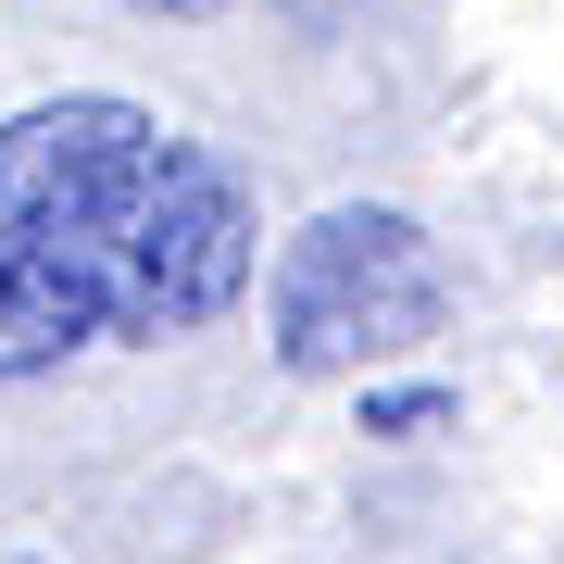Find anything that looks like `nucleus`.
<instances>
[{"mask_svg":"<svg viewBox=\"0 0 564 564\" xmlns=\"http://www.w3.org/2000/svg\"><path fill=\"white\" fill-rule=\"evenodd\" d=\"M440 302H452L440 239L402 202H326L263 263V339L289 377H364V364L414 351L440 326Z\"/></svg>","mask_w":564,"mask_h":564,"instance_id":"2","label":"nucleus"},{"mask_svg":"<svg viewBox=\"0 0 564 564\" xmlns=\"http://www.w3.org/2000/svg\"><path fill=\"white\" fill-rule=\"evenodd\" d=\"M452 426V389H364V440H426Z\"/></svg>","mask_w":564,"mask_h":564,"instance_id":"3","label":"nucleus"},{"mask_svg":"<svg viewBox=\"0 0 564 564\" xmlns=\"http://www.w3.org/2000/svg\"><path fill=\"white\" fill-rule=\"evenodd\" d=\"M251 263V188L214 139L113 88L0 113V389L88 339H202Z\"/></svg>","mask_w":564,"mask_h":564,"instance_id":"1","label":"nucleus"},{"mask_svg":"<svg viewBox=\"0 0 564 564\" xmlns=\"http://www.w3.org/2000/svg\"><path fill=\"white\" fill-rule=\"evenodd\" d=\"M302 13H339V0H302Z\"/></svg>","mask_w":564,"mask_h":564,"instance_id":"5","label":"nucleus"},{"mask_svg":"<svg viewBox=\"0 0 564 564\" xmlns=\"http://www.w3.org/2000/svg\"><path fill=\"white\" fill-rule=\"evenodd\" d=\"M139 13H176V25H188V13H226V0H139Z\"/></svg>","mask_w":564,"mask_h":564,"instance_id":"4","label":"nucleus"}]
</instances>
